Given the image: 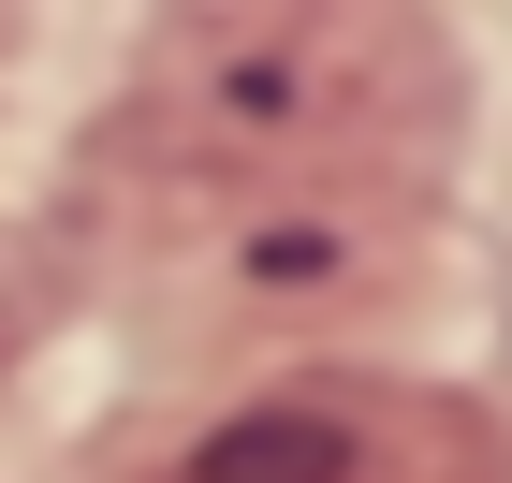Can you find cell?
<instances>
[{"label": "cell", "instance_id": "obj_2", "mask_svg": "<svg viewBox=\"0 0 512 483\" xmlns=\"http://www.w3.org/2000/svg\"><path fill=\"white\" fill-rule=\"evenodd\" d=\"M176 483H498V440L469 396H410V381H278L220 410Z\"/></svg>", "mask_w": 512, "mask_h": 483}, {"label": "cell", "instance_id": "obj_1", "mask_svg": "<svg viewBox=\"0 0 512 483\" xmlns=\"http://www.w3.org/2000/svg\"><path fill=\"white\" fill-rule=\"evenodd\" d=\"M454 118L425 0H161L132 88V176L191 220L293 191H395Z\"/></svg>", "mask_w": 512, "mask_h": 483}]
</instances>
